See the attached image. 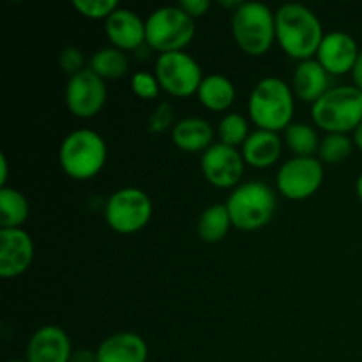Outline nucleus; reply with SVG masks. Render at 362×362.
<instances>
[{"label": "nucleus", "instance_id": "4be33fe9", "mask_svg": "<svg viewBox=\"0 0 362 362\" xmlns=\"http://www.w3.org/2000/svg\"><path fill=\"white\" fill-rule=\"evenodd\" d=\"M232 226V219H230L226 205L216 204L202 212L200 218H198L197 230L204 243L214 244L225 239Z\"/></svg>", "mask_w": 362, "mask_h": 362}, {"label": "nucleus", "instance_id": "e433bc0d", "mask_svg": "<svg viewBox=\"0 0 362 362\" xmlns=\"http://www.w3.org/2000/svg\"><path fill=\"white\" fill-rule=\"evenodd\" d=\"M356 191H357V197H359V200L362 202V173L359 175V179H357V184H356Z\"/></svg>", "mask_w": 362, "mask_h": 362}, {"label": "nucleus", "instance_id": "9d476101", "mask_svg": "<svg viewBox=\"0 0 362 362\" xmlns=\"http://www.w3.org/2000/svg\"><path fill=\"white\" fill-rule=\"evenodd\" d=\"M324 166L317 158H292L279 168L276 186L279 193L293 202L306 200L320 189Z\"/></svg>", "mask_w": 362, "mask_h": 362}, {"label": "nucleus", "instance_id": "6ab92c4d", "mask_svg": "<svg viewBox=\"0 0 362 362\" xmlns=\"http://www.w3.org/2000/svg\"><path fill=\"white\" fill-rule=\"evenodd\" d=\"M283 141L278 136V133L271 131L257 129L247 136V140L243 145V158L244 161L255 168H269L274 165L281 156Z\"/></svg>", "mask_w": 362, "mask_h": 362}, {"label": "nucleus", "instance_id": "39448f33", "mask_svg": "<svg viewBox=\"0 0 362 362\" xmlns=\"http://www.w3.org/2000/svg\"><path fill=\"white\" fill-rule=\"evenodd\" d=\"M108 156L105 140L90 129H76L64 138L59 161L64 173L74 180L94 179L103 170Z\"/></svg>", "mask_w": 362, "mask_h": 362}, {"label": "nucleus", "instance_id": "ddd939ff", "mask_svg": "<svg viewBox=\"0 0 362 362\" xmlns=\"http://www.w3.org/2000/svg\"><path fill=\"white\" fill-rule=\"evenodd\" d=\"M34 260V243L23 228L0 230V276H21Z\"/></svg>", "mask_w": 362, "mask_h": 362}, {"label": "nucleus", "instance_id": "0eeeda50", "mask_svg": "<svg viewBox=\"0 0 362 362\" xmlns=\"http://www.w3.org/2000/svg\"><path fill=\"white\" fill-rule=\"evenodd\" d=\"M194 32V20L179 6L159 7L145 20V42L161 55L184 52V48L193 41Z\"/></svg>", "mask_w": 362, "mask_h": 362}, {"label": "nucleus", "instance_id": "4468645a", "mask_svg": "<svg viewBox=\"0 0 362 362\" xmlns=\"http://www.w3.org/2000/svg\"><path fill=\"white\" fill-rule=\"evenodd\" d=\"M357 57H359V48L356 39L346 32L325 34L317 52V60L331 76L352 73Z\"/></svg>", "mask_w": 362, "mask_h": 362}, {"label": "nucleus", "instance_id": "c756f323", "mask_svg": "<svg viewBox=\"0 0 362 362\" xmlns=\"http://www.w3.org/2000/svg\"><path fill=\"white\" fill-rule=\"evenodd\" d=\"M131 88L140 99H156L159 94V83L156 76L148 73H134L131 78Z\"/></svg>", "mask_w": 362, "mask_h": 362}, {"label": "nucleus", "instance_id": "1a4fd4ad", "mask_svg": "<svg viewBox=\"0 0 362 362\" xmlns=\"http://www.w3.org/2000/svg\"><path fill=\"white\" fill-rule=\"evenodd\" d=\"M154 76L159 87L173 98H189L197 94L204 81L200 64L186 52L159 55L156 60Z\"/></svg>", "mask_w": 362, "mask_h": 362}, {"label": "nucleus", "instance_id": "2f4dec72", "mask_svg": "<svg viewBox=\"0 0 362 362\" xmlns=\"http://www.w3.org/2000/svg\"><path fill=\"white\" fill-rule=\"evenodd\" d=\"M179 7L194 20V18H202L211 9V2L209 0H180Z\"/></svg>", "mask_w": 362, "mask_h": 362}, {"label": "nucleus", "instance_id": "473e14b6", "mask_svg": "<svg viewBox=\"0 0 362 362\" xmlns=\"http://www.w3.org/2000/svg\"><path fill=\"white\" fill-rule=\"evenodd\" d=\"M69 362H98V354L88 349L74 350Z\"/></svg>", "mask_w": 362, "mask_h": 362}, {"label": "nucleus", "instance_id": "7ed1b4c3", "mask_svg": "<svg viewBox=\"0 0 362 362\" xmlns=\"http://www.w3.org/2000/svg\"><path fill=\"white\" fill-rule=\"evenodd\" d=\"M313 122L327 134H346L362 122V90L356 85L332 87L311 105Z\"/></svg>", "mask_w": 362, "mask_h": 362}, {"label": "nucleus", "instance_id": "f704fd0d", "mask_svg": "<svg viewBox=\"0 0 362 362\" xmlns=\"http://www.w3.org/2000/svg\"><path fill=\"white\" fill-rule=\"evenodd\" d=\"M0 165H2V170H0V182H2V187H6L7 172H9V166H7V158L4 154H0Z\"/></svg>", "mask_w": 362, "mask_h": 362}, {"label": "nucleus", "instance_id": "2eb2a0df", "mask_svg": "<svg viewBox=\"0 0 362 362\" xmlns=\"http://www.w3.org/2000/svg\"><path fill=\"white\" fill-rule=\"evenodd\" d=\"M108 41L122 52H136L145 42V21L134 11L117 9L105 21Z\"/></svg>", "mask_w": 362, "mask_h": 362}, {"label": "nucleus", "instance_id": "aec40b11", "mask_svg": "<svg viewBox=\"0 0 362 362\" xmlns=\"http://www.w3.org/2000/svg\"><path fill=\"white\" fill-rule=\"evenodd\" d=\"M172 140L175 147L184 152H200L212 147L214 140V129L211 124L198 117H187L175 124L172 131Z\"/></svg>", "mask_w": 362, "mask_h": 362}, {"label": "nucleus", "instance_id": "20e7f679", "mask_svg": "<svg viewBox=\"0 0 362 362\" xmlns=\"http://www.w3.org/2000/svg\"><path fill=\"white\" fill-rule=\"evenodd\" d=\"M230 219L235 228L255 232L267 225L276 212V193L262 180L239 184L226 200Z\"/></svg>", "mask_w": 362, "mask_h": 362}, {"label": "nucleus", "instance_id": "4c0bfd02", "mask_svg": "<svg viewBox=\"0 0 362 362\" xmlns=\"http://www.w3.org/2000/svg\"><path fill=\"white\" fill-rule=\"evenodd\" d=\"M9 362H27V361H9Z\"/></svg>", "mask_w": 362, "mask_h": 362}, {"label": "nucleus", "instance_id": "5701e85b", "mask_svg": "<svg viewBox=\"0 0 362 362\" xmlns=\"http://www.w3.org/2000/svg\"><path fill=\"white\" fill-rule=\"evenodd\" d=\"M90 69L103 80H119L129 71V59L126 52L110 46L95 52L90 59Z\"/></svg>", "mask_w": 362, "mask_h": 362}, {"label": "nucleus", "instance_id": "412c9836", "mask_svg": "<svg viewBox=\"0 0 362 362\" xmlns=\"http://www.w3.org/2000/svg\"><path fill=\"white\" fill-rule=\"evenodd\" d=\"M198 101L212 112H225L232 106L235 99V87L232 81L223 74L205 76L197 92Z\"/></svg>", "mask_w": 362, "mask_h": 362}, {"label": "nucleus", "instance_id": "c85d7f7f", "mask_svg": "<svg viewBox=\"0 0 362 362\" xmlns=\"http://www.w3.org/2000/svg\"><path fill=\"white\" fill-rule=\"evenodd\" d=\"M59 66L64 73L69 74V78L81 73L83 69H87V67H85L83 53H81L76 46H66V48L60 52Z\"/></svg>", "mask_w": 362, "mask_h": 362}, {"label": "nucleus", "instance_id": "a211bd4d", "mask_svg": "<svg viewBox=\"0 0 362 362\" xmlns=\"http://www.w3.org/2000/svg\"><path fill=\"white\" fill-rule=\"evenodd\" d=\"M98 362H147L148 349L141 336L134 332H119L99 345L95 350Z\"/></svg>", "mask_w": 362, "mask_h": 362}, {"label": "nucleus", "instance_id": "f03ea898", "mask_svg": "<svg viewBox=\"0 0 362 362\" xmlns=\"http://www.w3.org/2000/svg\"><path fill=\"white\" fill-rule=\"evenodd\" d=\"M296 95L292 87L276 76L264 78L255 85L247 101V113L258 129L279 133L292 124Z\"/></svg>", "mask_w": 362, "mask_h": 362}, {"label": "nucleus", "instance_id": "f257e3e1", "mask_svg": "<svg viewBox=\"0 0 362 362\" xmlns=\"http://www.w3.org/2000/svg\"><path fill=\"white\" fill-rule=\"evenodd\" d=\"M317 14L300 4H283L276 11V41L292 59L304 62L317 55L324 39Z\"/></svg>", "mask_w": 362, "mask_h": 362}, {"label": "nucleus", "instance_id": "72a5a7b5", "mask_svg": "<svg viewBox=\"0 0 362 362\" xmlns=\"http://www.w3.org/2000/svg\"><path fill=\"white\" fill-rule=\"evenodd\" d=\"M352 78H354V83H356L357 88L362 90V49L359 52V57L356 60V66L352 69Z\"/></svg>", "mask_w": 362, "mask_h": 362}, {"label": "nucleus", "instance_id": "393cba45", "mask_svg": "<svg viewBox=\"0 0 362 362\" xmlns=\"http://www.w3.org/2000/svg\"><path fill=\"white\" fill-rule=\"evenodd\" d=\"M285 141L296 158H313L320 148L317 131L303 122H292L285 129Z\"/></svg>", "mask_w": 362, "mask_h": 362}, {"label": "nucleus", "instance_id": "9b49d317", "mask_svg": "<svg viewBox=\"0 0 362 362\" xmlns=\"http://www.w3.org/2000/svg\"><path fill=\"white\" fill-rule=\"evenodd\" d=\"M66 106L78 119H92L106 105L108 90L105 80L90 67L69 78L66 85Z\"/></svg>", "mask_w": 362, "mask_h": 362}, {"label": "nucleus", "instance_id": "bb28decb", "mask_svg": "<svg viewBox=\"0 0 362 362\" xmlns=\"http://www.w3.org/2000/svg\"><path fill=\"white\" fill-rule=\"evenodd\" d=\"M352 147L354 141L346 134H327L324 140H320L318 156L322 163L336 165V163L345 161L352 154Z\"/></svg>", "mask_w": 362, "mask_h": 362}, {"label": "nucleus", "instance_id": "423d86ee", "mask_svg": "<svg viewBox=\"0 0 362 362\" xmlns=\"http://www.w3.org/2000/svg\"><path fill=\"white\" fill-rule=\"evenodd\" d=\"M232 34L244 53L264 55L276 41V13L262 2H243L233 11Z\"/></svg>", "mask_w": 362, "mask_h": 362}, {"label": "nucleus", "instance_id": "7c9ffc66", "mask_svg": "<svg viewBox=\"0 0 362 362\" xmlns=\"http://www.w3.org/2000/svg\"><path fill=\"white\" fill-rule=\"evenodd\" d=\"M173 122V108L170 103H161L148 117V131L151 133H165Z\"/></svg>", "mask_w": 362, "mask_h": 362}, {"label": "nucleus", "instance_id": "c9c22d12", "mask_svg": "<svg viewBox=\"0 0 362 362\" xmlns=\"http://www.w3.org/2000/svg\"><path fill=\"white\" fill-rule=\"evenodd\" d=\"M354 144L357 145V148L362 151V122L357 126V129L354 131Z\"/></svg>", "mask_w": 362, "mask_h": 362}, {"label": "nucleus", "instance_id": "f3484780", "mask_svg": "<svg viewBox=\"0 0 362 362\" xmlns=\"http://www.w3.org/2000/svg\"><path fill=\"white\" fill-rule=\"evenodd\" d=\"M292 90L303 103H315L331 90V74L320 66L318 60H304L296 67L292 78Z\"/></svg>", "mask_w": 362, "mask_h": 362}, {"label": "nucleus", "instance_id": "a878e982", "mask_svg": "<svg viewBox=\"0 0 362 362\" xmlns=\"http://www.w3.org/2000/svg\"><path fill=\"white\" fill-rule=\"evenodd\" d=\"M218 133L221 144L237 148L239 145H244L250 136V126L240 113H226L219 122Z\"/></svg>", "mask_w": 362, "mask_h": 362}, {"label": "nucleus", "instance_id": "dca6fc26", "mask_svg": "<svg viewBox=\"0 0 362 362\" xmlns=\"http://www.w3.org/2000/svg\"><path fill=\"white\" fill-rule=\"evenodd\" d=\"M71 356L69 338L57 325H45L28 339L27 362H69Z\"/></svg>", "mask_w": 362, "mask_h": 362}, {"label": "nucleus", "instance_id": "cd10ccee", "mask_svg": "<svg viewBox=\"0 0 362 362\" xmlns=\"http://www.w3.org/2000/svg\"><path fill=\"white\" fill-rule=\"evenodd\" d=\"M74 9L90 20H108L112 13L119 9L117 0H74Z\"/></svg>", "mask_w": 362, "mask_h": 362}, {"label": "nucleus", "instance_id": "6e6552de", "mask_svg": "<svg viewBox=\"0 0 362 362\" xmlns=\"http://www.w3.org/2000/svg\"><path fill=\"white\" fill-rule=\"evenodd\" d=\"M152 216V202L145 191L138 187H124L115 191L105 205V219L110 228L122 235L140 232Z\"/></svg>", "mask_w": 362, "mask_h": 362}, {"label": "nucleus", "instance_id": "b1692460", "mask_svg": "<svg viewBox=\"0 0 362 362\" xmlns=\"http://www.w3.org/2000/svg\"><path fill=\"white\" fill-rule=\"evenodd\" d=\"M28 218V202L23 193L13 187L0 189V225L2 228H20Z\"/></svg>", "mask_w": 362, "mask_h": 362}, {"label": "nucleus", "instance_id": "f8f14e48", "mask_svg": "<svg viewBox=\"0 0 362 362\" xmlns=\"http://www.w3.org/2000/svg\"><path fill=\"white\" fill-rule=\"evenodd\" d=\"M200 165L209 184L219 189H235L244 175L246 161L237 148L219 141L204 152Z\"/></svg>", "mask_w": 362, "mask_h": 362}]
</instances>
